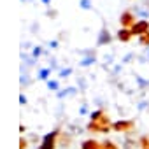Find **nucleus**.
Instances as JSON below:
<instances>
[{"label":"nucleus","instance_id":"obj_5","mask_svg":"<svg viewBox=\"0 0 149 149\" xmlns=\"http://www.w3.org/2000/svg\"><path fill=\"white\" fill-rule=\"evenodd\" d=\"M119 21H121V26H123V28H132V26L137 23V21H135V16H133L130 11H125V13L121 14Z\"/></svg>","mask_w":149,"mask_h":149},{"label":"nucleus","instance_id":"obj_12","mask_svg":"<svg viewBox=\"0 0 149 149\" xmlns=\"http://www.w3.org/2000/svg\"><path fill=\"white\" fill-rule=\"evenodd\" d=\"M140 146H142V149H147L149 147V137H142L140 139Z\"/></svg>","mask_w":149,"mask_h":149},{"label":"nucleus","instance_id":"obj_20","mask_svg":"<svg viewBox=\"0 0 149 149\" xmlns=\"http://www.w3.org/2000/svg\"><path fill=\"white\" fill-rule=\"evenodd\" d=\"M42 2H44V4H47V2H49V0H42Z\"/></svg>","mask_w":149,"mask_h":149},{"label":"nucleus","instance_id":"obj_2","mask_svg":"<svg viewBox=\"0 0 149 149\" xmlns=\"http://www.w3.org/2000/svg\"><path fill=\"white\" fill-rule=\"evenodd\" d=\"M130 30H132V33H133V35L140 37V35H144V33H147V32H149V21L140 19V21H137Z\"/></svg>","mask_w":149,"mask_h":149},{"label":"nucleus","instance_id":"obj_9","mask_svg":"<svg viewBox=\"0 0 149 149\" xmlns=\"http://www.w3.org/2000/svg\"><path fill=\"white\" fill-rule=\"evenodd\" d=\"M139 42H140L142 46H149V32L144 33V35H140V37H139Z\"/></svg>","mask_w":149,"mask_h":149},{"label":"nucleus","instance_id":"obj_4","mask_svg":"<svg viewBox=\"0 0 149 149\" xmlns=\"http://www.w3.org/2000/svg\"><path fill=\"white\" fill-rule=\"evenodd\" d=\"M133 128H135V123H133V121H128V119L112 123V130H114V132H130V130H133Z\"/></svg>","mask_w":149,"mask_h":149},{"label":"nucleus","instance_id":"obj_8","mask_svg":"<svg viewBox=\"0 0 149 149\" xmlns=\"http://www.w3.org/2000/svg\"><path fill=\"white\" fill-rule=\"evenodd\" d=\"M104 116H105V114H104L102 111H95V112L91 114V121H100Z\"/></svg>","mask_w":149,"mask_h":149},{"label":"nucleus","instance_id":"obj_15","mask_svg":"<svg viewBox=\"0 0 149 149\" xmlns=\"http://www.w3.org/2000/svg\"><path fill=\"white\" fill-rule=\"evenodd\" d=\"M26 146H28V142H26V139H19V149H26Z\"/></svg>","mask_w":149,"mask_h":149},{"label":"nucleus","instance_id":"obj_14","mask_svg":"<svg viewBox=\"0 0 149 149\" xmlns=\"http://www.w3.org/2000/svg\"><path fill=\"white\" fill-rule=\"evenodd\" d=\"M47 86H49V90H58V88H60L56 81H49V83H47Z\"/></svg>","mask_w":149,"mask_h":149},{"label":"nucleus","instance_id":"obj_17","mask_svg":"<svg viewBox=\"0 0 149 149\" xmlns=\"http://www.w3.org/2000/svg\"><path fill=\"white\" fill-rule=\"evenodd\" d=\"M68 74H70V70H68V68H67V70H63V72H61V77H67Z\"/></svg>","mask_w":149,"mask_h":149},{"label":"nucleus","instance_id":"obj_3","mask_svg":"<svg viewBox=\"0 0 149 149\" xmlns=\"http://www.w3.org/2000/svg\"><path fill=\"white\" fill-rule=\"evenodd\" d=\"M56 137H58V132H51L44 137L42 144L39 146V149H54L56 147Z\"/></svg>","mask_w":149,"mask_h":149},{"label":"nucleus","instance_id":"obj_16","mask_svg":"<svg viewBox=\"0 0 149 149\" xmlns=\"http://www.w3.org/2000/svg\"><path fill=\"white\" fill-rule=\"evenodd\" d=\"M81 7H83V9H90V7H91L90 0H81Z\"/></svg>","mask_w":149,"mask_h":149},{"label":"nucleus","instance_id":"obj_18","mask_svg":"<svg viewBox=\"0 0 149 149\" xmlns=\"http://www.w3.org/2000/svg\"><path fill=\"white\" fill-rule=\"evenodd\" d=\"M93 61H95V60H84L83 65H90V63H93Z\"/></svg>","mask_w":149,"mask_h":149},{"label":"nucleus","instance_id":"obj_10","mask_svg":"<svg viewBox=\"0 0 149 149\" xmlns=\"http://www.w3.org/2000/svg\"><path fill=\"white\" fill-rule=\"evenodd\" d=\"M102 149H118V146H116L112 140H105V142L102 144Z\"/></svg>","mask_w":149,"mask_h":149},{"label":"nucleus","instance_id":"obj_13","mask_svg":"<svg viewBox=\"0 0 149 149\" xmlns=\"http://www.w3.org/2000/svg\"><path fill=\"white\" fill-rule=\"evenodd\" d=\"M39 77H40V79H47V77H49V68H44V70H40Z\"/></svg>","mask_w":149,"mask_h":149},{"label":"nucleus","instance_id":"obj_11","mask_svg":"<svg viewBox=\"0 0 149 149\" xmlns=\"http://www.w3.org/2000/svg\"><path fill=\"white\" fill-rule=\"evenodd\" d=\"M109 40H111V37H109V33L104 30V32H102V37H98V42H100V44H105V42H109Z\"/></svg>","mask_w":149,"mask_h":149},{"label":"nucleus","instance_id":"obj_7","mask_svg":"<svg viewBox=\"0 0 149 149\" xmlns=\"http://www.w3.org/2000/svg\"><path fill=\"white\" fill-rule=\"evenodd\" d=\"M81 149H102V144L97 140H84L81 144Z\"/></svg>","mask_w":149,"mask_h":149},{"label":"nucleus","instance_id":"obj_21","mask_svg":"<svg viewBox=\"0 0 149 149\" xmlns=\"http://www.w3.org/2000/svg\"><path fill=\"white\" fill-rule=\"evenodd\" d=\"M147 149H149V147H147Z\"/></svg>","mask_w":149,"mask_h":149},{"label":"nucleus","instance_id":"obj_6","mask_svg":"<svg viewBox=\"0 0 149 149\" xmlns=\"http://www.w3.org/2000/svg\"><path fill=\"white\" fill-rule=\"evenodd\" d=\"M132 37H133V33H132L130 28H121V30L118 32V39H119L121 42H130Z\"/></svg>","mask_w":149,"mask_h":149},{"label":"nucleus","instance_id":"obj_1","mask_svg":"<svg viewBox=\"0 0 149 149\" xmlns=\"http://www.w3.org/2000/svg\"><path fill=\"white\" fill-rule=\"evenodd\" d=\"M109 126H111V121H109L107 116H104L100 121H90L86 128H88L90 132H93V133H107V132L111 130Z\"/></svg>","mask_w":149,"mask_h":149},{"label":"nucleus","instance_id":"obj_19","mask_svg":"<svg viewBox=\"0 0 149 149\" xmlns=\"http://www.w3.org/2000/svg\"><path fill=\"white\" fill-rule=\"evenodd\" d=\"M19 102H21V104H26V98H25V97L21 95V97H19Z\"/></svg>","mask_w":149,"mask_h":149}]
</instances>
